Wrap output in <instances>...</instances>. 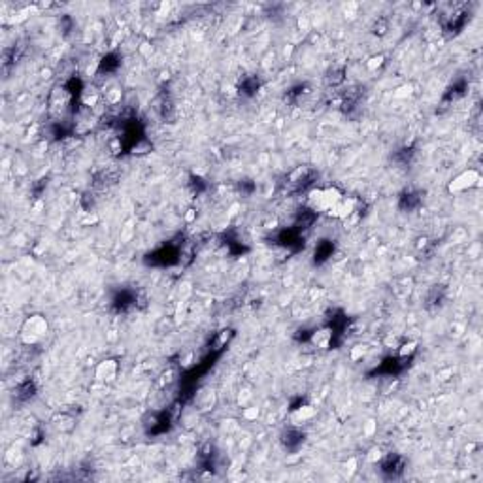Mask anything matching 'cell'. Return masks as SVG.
I'll use <instances>...</instances> for the list:
<instances>
[{
    "mask_svg": "<svg viewBox=\"0 0 483 483\" xmlns=\"http://www.w3.org/2000/svg\"><path fill=\"white\" fill-rule=\"evenodd\" d=\"M366 346H355L353 349H351V361H361L362 357L366 355Z\"/></svg>",
    "mask_w": 483,
    "mask_h": 483,
    "instance_id": "cell-13",
    "label": "cell"
},
{
    "mask_svg": "<svg viewBox=\"0 0 483 483\" xmlns=\"http://www.w3.org/2000/svg\"><path fill=\"white\" fill-rule=\"evenodd\" d=\"M313 415H315V408H313V406H298V408H295V411H293V419L298 421V423L308 421V419H311Z\"/></svg>",
    "mask_w": 483,
    "mask_h": 483,
    "instance_id": "cell-8",
    "label": "cell"
},
{
    "mask_svg": "<svg viewBox=\"0 0 483 483\" xmlns=\"http://www.w3.org/2000/svg\"><path fill=\"white\" fill-rule=\"evenodd\" d=\"M353 211H355V200L353 198H346V196H344V198H342V200L331 209L332 216L338 217V219H347Z\"/></svg>",
    "mask_w": 483,
    "mask_h": 483,
    "instance_id": "cell-6",
    "label": "cell"
},
{
    "mask_svg": "<svg viewBox=\"0 0 483 483\" xmlns=\"http://www.w3.org/2000/svg\"><path fill=\"white\" fill-rule=\"evenodd\" d=\"M332 338H334V332L329 327H323V329H317L315 332H311L310 342L319 349H329L332 344Z\"/></svg>",
    "mask_w": 483,
    "mask_h": 483,
    "instance_id": "cell-5",
    "label": "cell"
},
{
    "mask_svg": "<svg viewBox=\"0 0 483 483\" xmlns=\"http://www.w3.org/2000/svg\"><path fill=\"white\" fill-rule=\"evenodd\" d=\"M479 180H481L479 172L474 170V168H468V170H464V172L457 174L453 180L449 181L447 191H449L451 195H462V193H466V191L474 189L476 185H479Z\"/></svg>",
    "mask_w": 483,
    "mask_h": 483,
    "instance_id": "cell-3",
    "label": "cell"
},
{
    "mask_svg": "<svg viewBox=\"0 0 483 483\" xmlns=\"http://www.w3.org/2000/svg\"><path fill=\"white\" fill-rule=\"evenodd\" d=\"M153 149V145L147 142V140H138L136 144L130 147V153L132 155H145V153H149Z\"/></svg>",
    "mask_w": 483,
    "mask_h": 483,
    "instance_id": "cell-9",
    "label": "cell"
},
{
    "mask_svg": "<svg viewBox=\"0 0 483 483\" xmlns=\"http://www.w3.org/2000/svg\"><path fill=\"white\" fill-rule=\"evenodd\" d=\"M49 331V323L43 315H30L25 319V323L21 325L19 331V338L23 344L27 346H36L38 342H42L45 338V334Z\"/></svg>",
    "mask_w": 483,
    "mask_h": 483,
    "instance_id": "cell-1",
    "label": "cell"
},
{
    "mask_svg": "<svg viewBox=\"0 0 483 483\" xmlns=\"http://www.w3.org/2000/svg\"><path fill=\"white\" fill-rule=\"evenodd\" d=\"M344 196L340 193L338 189L329 187V189H313L310 191V196H308V202L313 211H331Z\"/></svg>",
    "mask_w": 483,
    "mask_h": 483,
    "instance_id": "cell-2",
    "label": "cell"
},
{
    "mask_svg": "<svg viewBox=\"0 0 483 483\" xmlns=\"http://www.w3.org/2000/svg\"><path fill=\"white\" fill-rule=\"evenodd\" d=\"M117 372H119V364H117V361H114V359H106V361H102L100 364L96 366V370H94V378H96L98 382L110 383L117 378Z\"/></svg>",
    "mask_w": 483,
    "mask_h": 483,
    "instance_id": "cell-4",
    "label": "cell"
},
{
    "mask_svg": "<svg viewBox=\"0 0 483 483\" xmlns=\"http://www.w3.org/2000/svg\"><path fill=\"white\" fill-rule=\"evenodd\" d=\"M259 415V410H247L245 411V417H249V419H255Z\"/></svg>",
    "mask_w": 483,
    "mask_h": 483,
    "instance_id": "cell-14",
    "label": "cell"
},
{
    "mask_svg": "<svg viewBox=\"0 0 483 483\" xmlns=\"http://www.w3.org/2000/svg\"><path fill=\"white\" fill-rule=\"evenodd\" d=\"M104 98H106V102H108L110 106H114V104H117V102H121V89H117V87L110 89V91L104 93Z\"/></svg>",
    "mask_w": 483,
    "mask_h": 483,
    "instance_id": "cell-11",
    "label": "cell"
},
{
    "mask_svg": "<svg viewBox=\"0 0 483 483\" xmlns=\"http://www.w3.org/2000/svg\"><path fill=\"white\" fill-rule=\"evenodd\" d=\"M415 349H417V342H406V344H402V346L398 347V357H402V359L411 357V355L415 353Z\"/></svg>",
    "mask_w": 483,
    "mask_h": 483,
    "instance_id": "cell-10",
    "label": "cell"
},
{
    "mask_svg": "<svg viewBox=\"0 0 483 483\" xmlns=\"http://www.w3.org/2000/svg\"><path fill=\"white\" fill-rule=\"evenodd\" d=\"M195 404L200 410H209L216 404V393L211 389H202L195 397Z\"/></svg>",
    "mask_w": 483,
    "mask_h": 483,
    "instance_id": "cell-7",
    "label": "cell"
},
{
    "mask_svg": "<svg viewBox=\"0 0 483 483\" xmlns=\"http://www.w3.org/2000/svg\"><path fill=\"white\" fill-rule=\"evenodd\" d=\"M383 63H385V57H383V55H374V57H370L366 61V68L374 72V70H378V68H382Z\"/></svg>",
    "mask_w": 483,
    "mask_h": 483,
    "instance_id": "cell-12",
    "label": "cell"
}]
</instances>
